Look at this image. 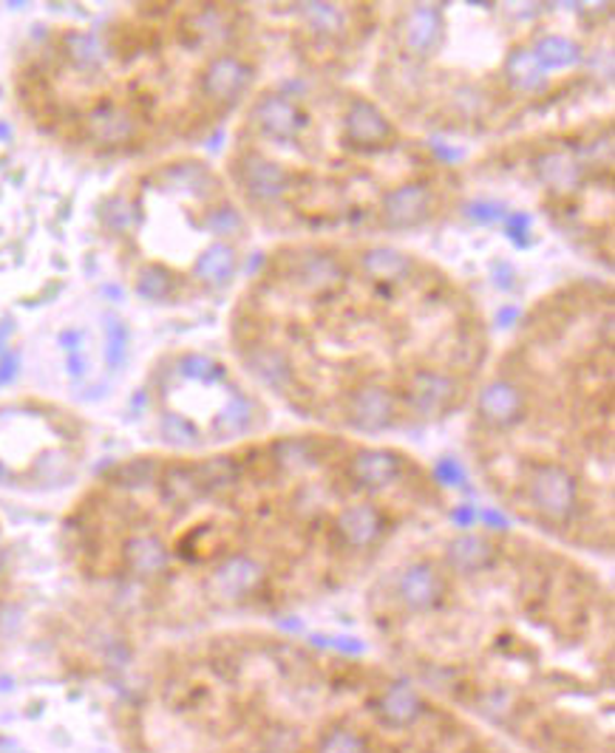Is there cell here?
<instances>
[{"label": "cell", "instance_id": "obj_13", "mask_svg": "<svg viewBox=\"0 0 615 753\" xmlns=\"http://www.w3.org/2000/svg\"><path fill=\"white\" fill-rule=\"evenodd\" d=\"M12 587H15V564H12L7 527H3V518H0V626H3L9 601H12Z\"/></svg>", "mask_w": 615, "mask_h": 753}, {"label": "cell", "instance_id": "obj_9", "mask_svg": "<svg viewBox=\"0 0 615 753\" xmlns=\"http://www.w3.org/2000/svg\"><path fill=\"white\" fill-rule=\"evenodd\" d=\"M95 222L125 287L153 306L225 298L255 236L222 167L190 151L120 173L97 201Z\"/></svg>", "mask_w": 615, "mask_h": 753}, {"label": "cell", "instance_id": "obj_4", "mask_svg": "<svg viewBox=\"0 0 615 753\" xmlns=\"http://www.w3.org/2000/svg\"><path fill=\"white\" fill-rule=\"evenodd\" d=\"M111 717L125 753H514L384 657L264 624L153 645Z\"/></svg>", "mask_w": 615, "mask_h": 753}, {"label": "cell", "instance_id": "obj_1", "mask_svg": "<svg viewBox=\"0 0 615 753\" xmlns=\"http://www.w3.org/2000/svg\"><path fill=\"white\" fill-rule=\"evenodd\" d=\"M445 513L398 442L298 428L125 456L74 495L58 547L111 610L188 635L332 601Z\"/></svg>", "mask_w": 615, "mask_h": 753}, {"label": "cell", "instance_id": "obj_3", "mask_svg": "<svg viewBox=\"0 0 615 753\" xmlns=\"http://www.w3.org/2000/svg\"><path fill=\"white\" fill-rule=\"evenodd\" d=\"M225 331L259 394L306 428L377 442L463 414L493 352L474 289L400 241H276Z\"/></svg>", "mask_w": 615, "mask_h": 753}, {"label": "cell", "instance_id": "obj_6", "mask_svg": "<svg viewBox=\"0 0 615 753\" xmlns=\"http://www.w3.org/2000/svg\"><path fill=\"white\" fill-rule=\"evenodd\" d=\"M463 414L470 470L519 530L613 555V280L570 278L534 298Z\"/></svg>", "mask_w": 615, "mask_h": 753}, {"label": "cell", "instance_id": "obj_10", "mask_svg": "<svg viewBox=\"0 0 615 753\" xmlns=\"http://www.w3.org/2000/svg\"><path fill=\"white\" fill-rule=\"evenodd\" d=\"M613 111L593 108L488 142L468 173L514 187L573 250L613 269Z\"/></svg>", "mask_w": 615, "mask_h": 753}, {"label": "cell", "instance_id": "obj_5", "mask_svg": "<svg viewBox=\"0 0 615 753\" xmlns=\"http://www.w3.org/2000/svg\"><path fill=\"white\" fill-rule=\"evenodd\" d=\"M255 3H125L60 21L17 49L9 91L37 137L88 162H148L213 137L259 88Z\"/></svg>", "mask_w": 615, "mask_h": 753}, {"label": "cell", "instance_id": "obj_7", "mask_svg": "<svg viewBox=\"0 0 615 753\" xmlns=\"http://www.w3.org/2000/svg\"><path fill=\"white\" fill-rule=\"evenodd\" d=\"M222 173L253 230L278 241H398L465 199L463 171L369 88L326 74L261 79Z\"/></svg>", "mask_w": 615, "mask_h": 753}, {"label": "cell", "instance_id": "obj_11", "mask_svg": "<svg viewBox=\"0 0 615 753\" xmlns=\"http://www.w3.org/2000/svg\"><path fill=\"white\" fill-rule=\"evenodd\" d=\"M267 60L287 51L298 74L343 77L369 58L384 3H255Z\"/></svg>", "mask_w": 615, "mask_h": 753}, {"label": "cell", "instance_id": "obj_8", "mask_svg": "<svg viewBox=\"0 0 615 753\" xmlns=\"http://www.w3.org/2000/svg\"><path fill=\"white\" fill-rule=\"evenodd\" d=\"M579 3H384L377 100L412 130L514 137L587 111L613 72V12Z\"/></svg>", "mask_w": 615, "mask_h": 753}, {"label": "cell", "instance_id": "obj_2", "mask_svg": "<svg viewBox=\"0 0 615 753\" xmlns=\"http://www.w3.org/2000/svg\"><path fill=\"white\" fill-rule=\"evenodd\" d=\"M384 661L514 753H613V589L519 527L403 544L366 581Z\"/></svg>", "mask_w": 615, "mask_h": 753}, {"label": "cell", "instance_id": "obj_12", "mask_svg": "<svg viewBox=\"0 0 615 753\" xmlns=\"http://www.w3.org/2000/svg\"><path fill=\"white\" fill-rule=\"evenodd\" d=\"M83 453L86 434L72 411L35 397L0 405V481L32 488L37 474L60 481L74 474Z\"/></svg>", "mask_w": 615, "mask_h": 753}]
</instances>
